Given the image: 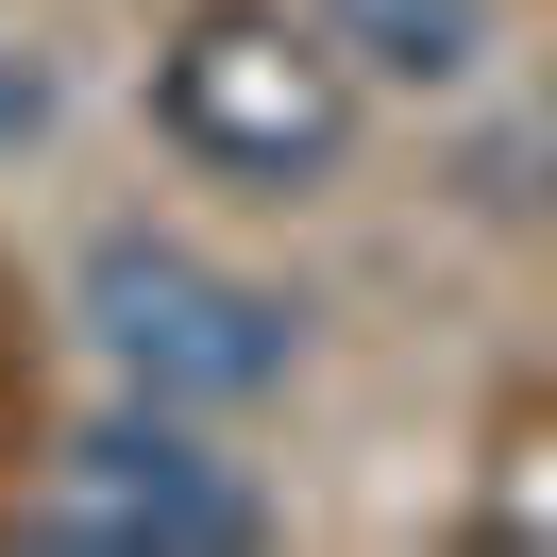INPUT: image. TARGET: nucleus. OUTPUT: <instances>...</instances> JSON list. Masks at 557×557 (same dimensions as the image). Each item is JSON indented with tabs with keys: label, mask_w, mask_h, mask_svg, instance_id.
I'll use <instances>...</instances> for the list:
<instances>
[{
	"label": "nucleus",
	"mask_w": 557,
	"mask_h": 557,
	"mask_svg": "<svg viewBox=\"0 0 557 557\" xmlns=\"http://www.w3.org/2000/svg\"><path fill=\"white\" fill-rule=\"evenodd\" d=\"M321 35L355 69H388V85H456L490 51V0H321Z\"/></svg>",
	"instance_id": "obj_4"
},
{
	"label": "nucleus",
	"mask_w": 557,
	"mask_h": 557,
	"mask_svg": "<svg viewBox=\"0 0 557 557\" xmlns=\"http://www.w3.org/2000/svg\"><path fill=\"white\" fill-rule=\"evenodd\" d=\"M35 119H51V85H35V69H17V51H0V152L35 136Z\"/></svg>",
	"instance_id": "obj_5"
},
{
	"label": "nucleus",
	"mask_w": 557,
	"mask_h": 557,
	"mask_svg": "<svg viewBox=\"0 0 557 557\" xmlns=\"http://www.w3.org/2000/svg\"><path fill=\"white\" fill-rule=\"evenodd\" d=\"M35 541H152V557H237V541H271V507H253V490L220 473L203 440H170V422H119V440H69V473H51Z\"/></svg>",
	"instance_id": "obj_3"
},
{
	"label": "nucleus",
	"mask_w": 557,
	"mask_h": 557,
	"mask_svg": "<svg viewBox=\"0 0 557 557\" xmlns=\"http://www.w3.org/2000/svg\"><path fill=\"white\" fill-rule=\"evenodd\" d=\"M152 119L203 170H237V186H305L355 136V51L305 35V17H271V0H203L170 35V69H152Z\"/></svg>",
	"instance_id": "obj_1"
},
{
	"label": "nucleus",
	"mask_w": 557,
	"mask_h": 557,
	"mask_svg": "<svg viewBox=\"0 0 557 557\" xmlns=\"http://www.w3.org/2000/svg\"><path fill=\"white\" fill-rule=\"evenodd\" d=\"M85 338L152 406H253L287 372V305L237 287V271H203V253H170V237H102L85 253Z\"/></svg>",
	"instance_id": "obj_2"
}]
</instances>
